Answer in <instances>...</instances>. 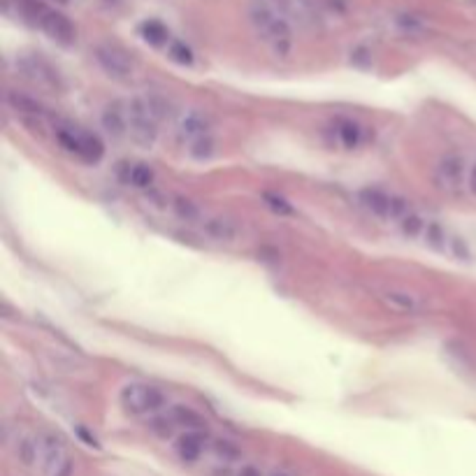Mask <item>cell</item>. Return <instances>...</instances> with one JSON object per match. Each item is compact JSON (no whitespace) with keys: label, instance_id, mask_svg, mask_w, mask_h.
<instances>
[{"label":"cell","instance_id":"obj_1","mask_svg":"<svg viewBox=\"0 0 476 476\" xmlns=\"http://www.w3.org/2000/svg\"><path fill=\"white\" fill-rule=\"evenodd\" d=\"M54 135H56V142L63 152H68L70 156H75L84 163H98L102 154H105V145H102L98 135L86 128H79V126L61 123L56 126Z\"/></svg>","mask_w":476,"mask_h":476},{"label":"cell","instance_id":"obj_2","mask_svg":"<svg viewBox=\"0 0 476 476\" xmlns=\"http://www.w3.org/2000/svg\"><path fill=\"white\" fill-rule=\"evenodd\" d=\"M21 12L26 14L30 21H35L39 28L44 30L51 39H56L61 44H73L77 37L75 23L70 21L66 14L56 10H49L39 0H21Z\"/></svg>","mask_w":476,"mask_h":476},{"label":"cell","instance_id":"obj_3","mask_svg":"<svg viewBox=\"0 0 476 476\" xmlns=\"http://www.w3.org/2000/svg\"><path fill=\"white\" fill-rule=\"evenodd\" d=\"M251 21L258 33L269 42L274 54L286 56V54L291 51V28L274 7H267L265 3H256L251 7Z\"/></svg>","mask_w":476,"mask_h":476},{"label":"cell","instance_id":"obj_4","mask_svg":"<svg viewBox=\"0 0 476 476\" xmlns=\"http://www.w3.org/2000/svg\"><path fill=\"white\" fill-rule=\"evenodd\" d=\"M44 476H73L75 465L68 448L49 432L37 434V465Z\"/></svg>","mask_w":476,"mask_h":476},{"label":"cell","instance_id":"obj_5","mask_svg":"<svg viewBox=\"0 0 476 476\" xmlns=\"http://www.w3.org/2000/svg\"><path fill=\"white\" fill-rule=\"evenodd\" d=\"M118 400H121V407L133 416L156 414L158 409L165 407V393L161 388L152 384H142V381L123 386Z\"/></svg>","mask_w":476,"mask_h":476},{"label":"cell","instance_id":"obj_6","mask_svg":"<svg viewBox=\"0 0 476 476\" xmlns=\"http://www.w3.org/2000/svg\"><path fill=\"white\" fill-rule=\"evenodd\" d=\"M358 200L365 209L370 214H374L377 219H386V221H400L411 212V205L404 200V197L388 193V190L381 188H365L360 190Z\"/></svg>","mask_w":476,"mask_h":476},{"label":"cell","instance_id":"obj_7","mask_svg":"<svg viewBox=\"0 0 476 476\" xmlns=\"http://www.w3.org/2000/svg\"><path fill=\"white\" fill-rule=\"evenodd\" d=\"M128 114H130V130L128 138L135 145L149 149L158 138V118L152 114V109L147 107L145 98H135L128 102Z\"/></svg>","mask_w":476,"mask_h":476},{"label":"cell","instance_id":"obj_8","mask_svg":"<svg viewBox=\"0 0 476 476\" xmlns=\"http://www.w3.org/2000/svg\"><path fill=\"white\" fill-rule=\"evenodd\" d=\"M467 177H470L467 161L456 152L441 156V161L437 163V170H434V181H437V186L441 190H446V193H460L467 184Z\"/></svg>","mask_w":476,"mask_h":476},{"label":"cell","instance_id":"obj_9","mask_svg":"<svg viewBox=\"0 0 476 476\" xmlns=\"http://www.w3.org/2000/svg\"><path fill=\"white\" fill-rule=\"evenodd\" d=\"M95 61L105 70L109 77L114 79H128L135 70V61L126 49L116 44H100L95 47Z\"/></svg>","mask_w":476,"mask_h":476},{"label":"cell","instance_id":"obj_10","mask_svg":"<svg viewBox=\"0 0 476 476\" xmlns=\"http://www.w3.org/2000/svg\"><path fill=\"white\" fill-rule=\"evenodd\" d=\"M19 70L21 75L28 79V82H33L39 89H47V91H59L61 89V77H59V70L49 66L44 59L39 56H26L19 61Z\"/></svg>","mask_w":476,"mask_h":476},{"label":"cell","instance_id":"obj_11","mask_svg":"<svg viewBox=\"0 0 476 476\" xmlns=\"http://www.w3.org/2000/svg\"><path fill=\"white\" fill-rule=\"evenodd\" d=\"M100 121H102V128L112 135V138H128V130H130L128 102L112 100L105 109H102Z\"/></svg>","mask_w":476,"mask_h":476},{"label":"cell","instance_id":"obj_12","mask_svg":"<svg viewBox=\"0 0 476 476\" xmlns=\"http://www.w3.org/2000/svg\"><path fill=\"white\" fill-rule=\"evenodd\" d=\"M379 300L384 303L388 309H393V312L398 314H418L423 312V300L414 293L404 291V288H381L379 291Z\"/></svg>","mask_w":476,"mask_h":476},{"label":"cell","instance_id":"obj_13","mask_svg":"<svg viewBox=\"0 0 476 476\" xmlns=\"http://www.w3.org/2000/svg\"><path fill=\"white\" fill-rule=\"evenodd\" d=\"M202 233L216 242H235L240 237V226L224 216H205L200 221Z\"/></svg>","mask_w":476,"mask_h":476},{"label":"cell","instance_id":"obj_14","mask_svg":"<svg viewBox=\"0 0 476 476\" xmlns=\"http://www.w3.org/2000/svg\"><path fill=\"white\" fill-rule=\"evenodd\" d=\"M118 177H121L123 184L135 188H149L154 184V170L147 163H121Z\"/></svg>","mask_w":476,"mask_h":476},{"label":"cell","instance_id":"obj_15","mask_svg":"<svg viewBox=\"0 0 476 476\" xmlns=\"http://www.w3.org/2000/svg\"><path fill=\"white\" fill-rule=\"evenodd\" d=\"M332 133H335L337 145H342L344 149H355L360 147V142L365 138V130L360 123L351 121V118H339V121L332 126Z\"/></svg>","mask_w":476,"mask_h":476},{"label":"cell","instance_id":"obj_16","mask_svg":"<svg viewBox=\"0 0 476 476\" xmlns=\"http://www.w3.org/2000/svg\"><path fill=\"white\" fill-rule=\"evenodd\" d=\"M177 451H179L181 460L193 463V460L200 458L205 451V434L200 430H186L177 441Z\"/></svg>","mask_w":476,"mask_h":476},{"label":"cell","instance_id":"obj_17","mask_svg":"<svg viewBox=\"0 0 476 476\" xmlns=\"http://www.w3.org/2000/svg\"><path fill=\"white\" fill-rule=\"evenodd\" d=\"M177 133H179L181 140H186L190 145V142H195L197 138H205V135H207V118H205L202 114H197V112H190L181 118Z\"/></svg>","mask_w":476,"mask_h":476},{"label":"cell","instance_id":"obj_18","mask_svg":"<svg viewBox=\"0 0 476 476\" xmlns=\"http://www.w3.org/2000/svg\"><path fill=\"white\" fill-rule=\"evenodd\" d=\"M7 102H10V107H14L17 112L21 114H28L33 118H42L47 114V109L39 105L37 100H33L30 95H23V93H17V91H10L7 93Z\"/></svg>","mask_w":476,"mask_h":476},{"label":"cell","instance_id":"obj_19","mask_svg":"<svg viewBox=\"0 0 476 476\" xmlns=\"http://www.w3.org/2000/svg\"><path fill=\"white\" fill-rule=\"evenodd\" d=\"M170 418L174 425H181V427H186V430H200L202 427L200 414H195V411L188 407H172Z\"/></svg>","mask_w":476,"mask_h":476},{"label":"cell","instance_id":"obj_20","mask_svg":"<svg viewBox=\"0 0 476 476\" xmlns=\"http://www.w3.org/2000/svg\"><path fill=\"white\" fill-rule=\"evenodd\" d=\"M142 37H145L149 44L163 47L170 39V33L161 21H145L142 23Z\"/></svg>","mask_w":476,"mask_h":476},{"label":"cell","instance_id":"obj_21","mask_svg":"<svg viewBox=\"0 0 476 476\" xmlns=\"http://www.w3.org/2000/svg\"><path fill=\"white\" fill-rule=\"evenodd\" d=\"M172 209H174V214H177L181 221H188V224H197V221H202L200 207H197L195 202L186 200V197H174Z\"/></svg>","mask_w":476,"mask_h":476},{"label":"cell","instance_id":"obj_22","mask_svg":"<svg viewBox=\"0 0 476 476\" xmlns=\"http://www.w3.org/2000/svg\"><path fill=\"white\" fill-rule=\"evenodd\" d=\"M423 237H425V242L430 244L432 249H437V251H444V249H446V244H448L446 230H444V228L437 224V221H427Z\"/></svg>","mask_w":476,"mask_h":476},{"label":"cell","instance_id":"obj_23","mask_svg":"<svg viewBox=\"0 0 476 476\" xmlns=\"http://www.w3.org/2000/svg\"><path fill=\"white\" fill-rule=\"evenodd\" d=\"M425 226H427V221L420 216V214H416L414 209H411L407 216H404L402 221H400V228H402V233L404 235H409V237H418V235H423L425 233Z\"/></svg>","mask_w":476,"mask_h":476},{"label":"cell","instance_id":"obj_24","mask_svg":"<svg viewBox=\"0 0 476 476\" xmlns=\"http://www.w3.org/2000/svg\"><path fill=\"white\" fill-rule=\"evenodd\" d=\"M214 152H216V145H214V140L209 138V135H205V138H197L195 142H190L188 145V154L193 158H209Z\"/></svg>","mask_w":476,"mask_h":476},{"label":"cell","instance_id":"obj_25","mask_svg":"<svg viewBox=\"0 0 476 476\" xmlns=\"http://www.w3.org/2000/svg\"><path fill=\"white\" fill-rule=\"evenodd\" d=\"M170 56L181 63V66H188V63H193V51L188 49L184 42H172L170 44Z\"/></svg>","mask_w":476,"mask_h":476},{"label":"cell","instance_id":"obj_26","mask_svg":"<svg viewBox=\"0 0 476 476\" xmlns=\"http://www.w3.org/2000/svg\"><path fill=\"white\" fill-rule=\"evenodd\" d=\"M216 451H219V456H226V458H237V448H235L230 441H219V444H216Z\"/></svg>","mask_w":476,"mask_h":476},{"label":"cell","instance_id":"obj_27","mask_svg":"<svg viewBox=\"0 0 476 476\" xmlns=\"http://www.w3.org/2000/svg\"><path fill=\"white\" fill-rule=\"evenodd\" d=\"M267 200H269V205H272L274 209L291 212V207H288V205H286V200H281V197H276V195H267Z\"/></svg>","mask_w":476,"mask_h":476},{"label":"cell","instance_id":"obj_28","mask_svg":"<svg viewBox=\"0 0 476 476\" xmlns=\"http://www.w3.org/2000/svg\"><path fill=\"white\" fill-rule=\"evenodd\" d=\"M467 188H470L472 195L476 197V163L470 168V177H467Z\"/></svg>","mask_w":476,"mask_h":476},{"label":"cell","instance_id":"obj_29","mask_svg":"<svg viewBox=\"0 0 476 476\" xmlns=\"http://www.w3.org/2000/svg\"><path fill=\"white\" fill-rule=\"evenodd\" d=\"M269 3H272V7L276 12H288L291 10V0H269Z\"/></svg>","mask_w":476,"mask_h":476},{"label":"cell","instance_id":"obj_30","mask_svg":"<svg viewBox=\"0 0 476 476\" xmlns=\"http://www.w3.org/2000/svg\"><path fill=\"white\" fill-rule=\"evenodd\" d=\"M237 476H263V474H260V472L256 470V467H242L240 474H237Z\"/></svg>","mask_w":476,"mask_h":476},{"label":"cell","instance_id":"obj_31","mask_svg":"<svg viewBox=\"0 0 476 476\" xmlns=\"http://www.w3.org/2000/svg\"><path fill=\"white\" fill-rule=\"evenodd\" d=\"M279 476H283V474H279Z\"/></svg>","mask_w":476,"mask_h":476}]
</instances>
